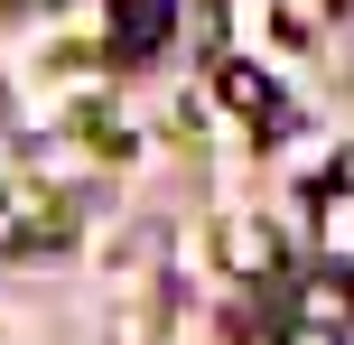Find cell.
Returning <instances> with one entry per match:
<instances>
[{"label": "cell", "instance_id": "2", "mask_svg": "<svg viewBox=\"0 0 354 345\" xmlns=\"http://www.w3.org/2000/svg\"><path fill=\"white\" fill-rule=\"evenodd\" d=\"M214 93H224V112L270 122V75H261V66H224V75H214Z\"/></svg>", "mask_w": 354, "mask_h": 345}, {"label": "cell", "instance_id": "3", "mask_svg": "<svg viewBox=\"0 0 354 345\" xmlns=\"http://www.w3.org/2000/svg\"><path fill=\"white\" fill-rule=\"evenodd\" d=\"M289 345H345V327H336V317H299V327H289Z\"/></svg>", "mask_w": 354, "mask_h": 345}, {"label": "cell", "instance_id": "1", "mask_svg": "<svg viewBox=\"0 0 354 345\" xmlns=\"http://www.w3.org/2000/svg\"><path fill=\"white\" fill-rule=\"evenodd\" d=\"M112 37H122V56H149L168 37V0H122V19H112Z\"/></svg>", "mask_w": 354, "mask_h": 345}]
</instances>
